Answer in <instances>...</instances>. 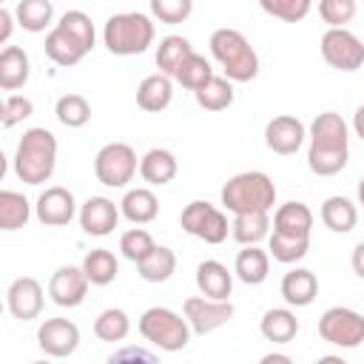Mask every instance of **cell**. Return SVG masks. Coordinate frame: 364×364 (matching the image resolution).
<instances>
[{
	"label": "cell",
	"instance_id": "obj_18",
	"mask_svg": "<svg viewBox=\"0 0 364 364\" xmlns=\"http://www.w3.org/2000/svg\"><path fill=\"white\" fill-rule=\"evenodd\" d=\"M273 230L282 236H296V239H310L313 230V210L304 202H284L273 213Z\"/></svg>",
	"mask_w": 364,
	"mask_h": 364
},
{
	"label": "cell",
	"instance_id": "obj_40",
	"mask_svg": "<svg viewBox=\"0 0 364 364\" xmlns=\"http://www.w3.org/2000/svg\"><path fill=\"white\" fill-rule=\"evenodd\" d=\"M210 77H213L210 63H208L202 54H196V51H193V54L176 68V74H173V80H176L182 88H188V91H199Z\"/></svg>",
	"mask_w": 364,
	"mask_h": 364
},
{
	"label": "cell",
	"instance_id": "obj_47",
	"mask_svg": "<svg viewBox=\"0 0 364 364\" xmlns=\"http://www.w3.org/2000/svg\"><path fill=\"white\" fill-rule=\"evenodd\" d=\"M14 11H9V9H0V46H6L9 43V37H11V31H14Z\"/></svg>",
	"mask_w": 364,
	"mask_h": 364
},
{
	"label": "cell",
	"instance_id": "obj_10",
	"mask_svg": "<svg viewBox=\"0 0 364 364\" xmlns=\"http://www.w3.org/2000/svg\"><path fill=\"white\" fill-rule=\"evenodd\" d=\"M185 318L196 336H208L219 327H225L233 318V304L230 299H208V296H191L182 304Z\"/></svg>",
	"mask_w": 364,
	"mask_h": 364
},
{
	"label": "cell",
	"instance_id": "obj_1",
	"mask_svg": "<svg viewBox=\"0 0 364 364\" xmlns=\"http://www.w3.org/2000/svg\"><path fill=\"white\" fill-rule=\"evenodd\" d=\"M57 168V136L48 128H28L14 148V173L26 185H43Z\"/></svg>",
	"mask_w": 364,
	"mask_h": 364
},
{
	"label": "cell",
	"instance_id": "obj_25",
	"mask_svg": "<svg viewBox=\"0 0 364 364\" xmlns=\"http://www.w3.org/2000/svg\"><path fill=\"white\" fill-rule=\"evenodd\" d=\"M179 171V162L176 156L168 151V148H151L142 159H139V176L148 182V185H168Z\"/></svg>",
	"mask_w": 364,
	"mask_h": 364
},
{
	"label": "cell",
	"instance_id": "obj_9",
	"mask_svg": "<svg viewBox=\"0 0 364 364\" xmlns=\"http://www.w3.org/2000/svg\"><path fill=\"white\" fill-rule=\"evenodd\" d=\"M318 46L324 63L336 71H355L364 65V43L347 28H327Z\"/></svg>",
	"mask_w": 364,
	"mask_h": 364
},
{
	"label": "cell",
	"instance_id": "obj_23",
	"mask_svg": "<svg viewBox=\"0 0 364 364\" xmlns=\"http://www.w3.org/2000/svg\"><path fill=\"white\" fill-rule=\"evenodd\" d=\"M31 77V60L20 46H6L0 51V88L17 91Z\"/></svg>",
	"mask_w": 364,
	"mask_h": 364
},
{
	"label": "cell",
	"instance_id": "obj_36",
	"mask_svg": "<svg viewBox=\"0 0 364 364\" xmlns=\"http://www.w3.org/2000/svg\"><path fill=\"white\" fill-rule=\"evenodd\" d=\"M350 159V148H316L310 145L307 151V168L316 176H336L338 171L347 168Z\"/></svg>",
	"mask_w": 364,
	"mask_h": 364
},
{
	"label": "cell",
	"instance_id": "obj_5",
	"mask_svg": "<svg viewBox=\"0 0 364 364\" xmlns=\"http://www.w3.org/2000/svg\"><path fill=\"white\" fill-rule=\"evenodd\" d=\"M139 333L148 344L165 353H179L191 341V324L171 307H148L139 316Z\"/></svg>",
	"mask_w": 364,
	"mask_h": 364
},
{
	"label": "cell",
	"instance_id": "obj_21",
	"mask_svg": "<svg viewBox=\"0 0 364 364\" xmlns=\"http://www.w3.org/2000/svg\"><path fill=\"white\" fill-rule=\"evenodd\" d=\"M282 299L290 304V307H307L313 304V299L318 296V279L313 270L307 267H293L290 273H284L282 279Z\"/></svg>",
	"mask_w": 364,
	"mask_h": 364
},
{
	"label": "cell",
	"instance_id": "obj_3",
	"mask_svg": "<svg viewBox=\"0 0 364 364\" xmlns=\"http://www.w3.org/2000/svg\"><path fill=\"white\" fill-rule=\"evenodd\" d=\"M219 196H222L225 210H230L233 216L256 213V210L270 213L276 205V185L264 171H242L222 185Z\"/></svg>",
	"mask_w": 364,
	"mask_h": 364
},
{
	"label": "cell",
	"instance_id": "obj_14",
	"mask_svg": "<svg viewBox=\"0 0 364 364\" xmlns=\"http://www.w3.org/2000/svg\"><path fill=\"white\" fill-rule=\"evenodd\" d=\"M304 136H307L304 122H301L299 117H290V114H279V117H273V119L264 125V145H267L273 154H279V156L296 154V151L301 148Z\"/></svg>",
	"mask_w": 364,
	"mask_h": 364
},
{
	"label": "cell",
	"instance_id": "obj_27",
	"mask_svg": "<svg viewBox=\"0 0 364 364\" xmlns=\"http://www.w3.org/2000/svg\"><path fill=\"white\" fill-rule=\"evenodd\" d=\"M259 333L264 336V341L270 344H290L299 333V318L293 310L287 307H273L262 316L259 321Z\"/></svg>",
	"mask_w": 364,
	"mask_h": 364
},
{
	"label": "cell",
	"instance_id": "obj_42",
	"mask_svg": "<svg viewBox=\"0 0 364 364\" xmlns=\"http://www.w3.org/2000/svg\"><path fill=\"white\" fill-rule=\"evenodd\" d=\"M262 11L282 20V23H301L310 9H313V0H259Z\"/></svg>",
	"mask_w": 364,
	"mask_h": 364
},
{
	"label": "cell",
	"instance_id": "obj_16",
	"mask_svg": "<svg viewBox=\"0 0 364 364\" xmlns=\"http://www.w3.org/2000/svg\"><path fill=\"white\" fill-rule=\"evenodd\" d=\"M119 216H122L119 205H114L108 196H91V199H85L80 205V213H77L80 228L88 236H108V233H114Z\"/></svg>",
	"mask_w": 364,
	"mask_h": 364
},
{
	"label": "cell",
	"instance_id": "obj_44",
	"mask_svg": "<svg viewBox=\"0 0 364 364\" xmlns=\"http://www.w3.org/2000/svg\"><path fill=\"white\" fill-rule=\"evenodd\" d=\"M193 11V0H151V14L154 20L165 23V26H176L185 23Z\"/></svg>",
	"mask_w": 364,
	"mask_h": 364
},
{
	"label": "cell",
	"instance_id": "obj_34",
	"mask_svg": "<svg viewBox=\"0 0 364 364\" xmlns=\"http://www.w3.org/2000/svg\"><path fill=\"white\" fill-rule=\"evenodd\" d=\"M82 270H85V276H88L91 284L105 287V284H111V282L117 279V273H119V262H117V256H114L111 250L97 247V250L85 253V259H82Z\"/></svg>",
	"mask_w": 364,
	"mask_h": 364
},
{
	"label": "cell",
	"instance_id": "obj_48",
	"mask_svg": "<svg viewBox=\"0 0 364 364\" xmlns=\"http://www.w3.org/2000/svg\"><path fill=\"white\" fill-rule=\"evenodd\" d=\"M125 358H145V361H154V353L128 347V350H122V353H114V355H111V361H125Z\"/></svg>",
	"mask_w": 364,
	"mask_h": 364
},
{
	"label": "cell",
	"instance_id": "obj_43",
	"mask_svg": "<svg viewBox=\"0 0 364 364\" xmlns=\"http://www.w3.org/2000/svg\"><path fill=\"white\" fill-rule=\"evenodd\" d=\"M318 17L327 23V28H347V23L355 17V0H318Z\"/></svg>",
	"mask_w": 364,
	"mask_h": 364
},
{
	"label": "cell",
	"instance_id": "obj_7",
	"mask_svg": "<svg viewBox=\"0 0 364 364\" xmlns=\"http://www.w3.org/2000/svg\"><path fill=\"white\" fill-rule=\"evenodd\" d=\"M179 225L185 233H191L193 239H202L205 245H222L230 233V222L228 216L202 199H193L185 205V210L179 213Z\"/></svg>",
	"mask_w": 364,
	"mask_h": 364
},
{
	"label": "cell",
	"instance_id": "obj_38",
	"mask_svg": "<svg viewBox=\"0 0 364 364\" xmlns=\"http://www.w3.org/2000/svg\"><path fill=\"white\" fill-rule=\"evenodd\" d=\"M54 114L60 119V125L65 128H82L91 119V102L82 94H63L54 105Z\"/></svg>",
	"mask_w": 364,
	"mask_h": 364
},
{
	"label": "cell",
	"instance_id": "obj_24",
	"mask_svg": "<svg viewBox=\"0 0 364 364\" xmlns=\"http://www.w3.org/2000/svg\"><path fill=\"white\" fill-rule=\"evenodd\" d=\"M119 210L131 225H148L159 216V199L151 188H131V191H125Z\"/></svg>",
	"mask_w": 364,
	"mask_h": 364
},
{
	"label": "cell",
	"instance_id": "obj_35",
	"mask_svg": "<svg viewBox=\"0 0 364 364\" xmlns=\"http://www.w3.org/2000/svg\"><path fill=\"white\" fill-rule=\"evenodd\" d=\"M14 17H17L20 28H26L31 34H40L51 26L54 6H51V0H20L17 9H14Z\"/></svg>",
	"mask_w": 364,
	"mask_h": 364
},
{
	"label": "cell",
	"instance_id": "obj_33",
	"mask_svg": "<svg viewBox=\"0 0 364 364\" xmlns=\"http://www.w3.org/2000/svg\"><path fill=\"white\" fill-rule=\"evenodd\" d=\"M31 219V205L17 191H0V230L11 233L26 228Z\"/></svg>",
	"mask_w": 364,
	"mask_h": 364
},
{
	"label": "cell",
	"instance_id": "obj_30",
	"mask_svg": "<svg viewBox=\"0 0 364 364\" xmlns=\"http://www.w3.org/2000/svg\"><path fill=\"white\" fill-rule=\"evenodd\" d=\"M191 54H193V46H191L188 37H182V34H168V37H162L159 46H156V65H159L162 74L173 77L176 68H179Z\"/></svg>",
	"mask_w": 364,
	"mask_h": 364
},
{
	"label": "cell",
	"instance_id": "obj_51",
	"mask_svg": "<svg viewBox=\"0 0 364 364\" xmlns=\"http://www.w3.org/2000/svg\"><path fill=\"white\" fill-rule=\"evenodd\" d=\"M273 361L290 364V355H284V353H267V355H262V364H273Z\"/></svg>",
	"mask_w": 364,
	"mask_h": 364
},
{
	"label": "cell",
	"instance_id": "obj_19",
	"mask_svg": "<svg viewBox=\"0 0 364 364\" xmlns=\"http://www.w3.org/2000/svg\"><path fill=\"white\" fill-rule=\"evenodd\" d=\"M173 100V77L168 74H148L139 85H136V105L148 114H159L171 105Z\"/></svg>",
	"mask_w": 364,
	"mask_h": 364
},
{
	"label": "cell",
	"instance_id": "obj_6",
	"mask_svg": "<svg viewBox=\"0 0 364 364\" xmlns=\"http://www.w3.org/2000/svg\"><path fill=\"white\" fill-rule=\"evenodd\" d=\"M139 171L136 151L128 142H108L94 156V176L105 188H125Z\"/></svg>",
	"mask_w": 364,
	"mask_h": 364
},
{
	"label": "cell",
	"instance_id": "obj_22",
	"mask_svg": "<svg viewBox=\"0 0 364 364\" xmlns=\"http://www.w3.org/2000/svg\"><path fill=\"white\" fill-rule=\"evenodd\" d=\"M196 287L208 299H228L233 293V273L222 262L205 259L196 267Z\"/></svg>",
	"mask_w": 364,
	"mask_h": 364
},
{
	"label": "cell",
	"instance_id": "obj_52",
	"mask_svg": "<svg viewBox=\"0 0 364 364\" xmlns=\"http://www.w3.org/2000/svg\"><path fill=\"white\" fill-rule=\"evenodd\" d=\"M358 205H364V176L358 179Z\"/></svg>",
	"mask_w": 364,
	"mask_h": 364
},
{
	"label": "cell",
	"instance_id": "obj_26",
	"mask_svg": "<svg viewBox=\"0 0 364 364\" xmlns=\"http://www.w3.org/2000/svg\"><path fill=\"white\" fill-rule=\"evenodd\" d=\"M233 273L245 284H262L270 273V253L262 250L259 245H245V250L236 253Z\"/></svg>",
	"mask_w": 364,
	"mask_h": 364
},
{
	"label": "cell",
	"instance_id": "obj_4",
	"mask_svg": "<svg viewBox=\"0 0 364 364\" xmlns=\"http://www.w3.org/2000/svg\"><path fill=\"white\" fill-rule=\"evenodd\" d=\"M154 20L142 11H122V14H111L105 20L102 28V43L111 54L117 57H134L148 51V46L154 43Z\"/></svg>",
	"mask_w": 364,
	"mask_h": 364
},
{
	"label": "cell",
	"instance_id": "obj_28",
	"mask_svg": "<svg viewBox=\"0 0 364 364\" xmlns=\"http://www.w3.org/2000/svg\"><path fill=\"white\" fill-rule=\"evenodd\" d=\"M321 222L333 233H350L358 222V208L347 196H327L321 202Z\"/></svg>",
	"mask_w": 364,
	"mask_h": 364
},
{
	"label": "cell",
	"instance_id": "obj_37",
	"mask_svg": "<svg viewBox=\"0 0 364 364\" xmlns=\"http://www.w3.org/2000/svg\"><path fill=\"white\" fill-rule=\"evenodd\" d=\"M128 333H131V318L119 307H108V310H102L94 318V336L102 338V341H111L114 344V341L128 338Z\"/></svg>",
	"mask_w": 364,
	"mask_h": 364
},
{
	"label": "cell",
	"instance_id": "obj_12",
	"mask_svg": "<svg viewBox=\"0 0 364 364\" xmlns=\"http://www.w3.org/2000/svg\"><path fill=\"white\" fill-rule=\"evenodd\" d=\"M88 284H91V282H88L82 264H80V267L63 264V267H57V270L51 273V279H48V296H51V301H54L57 307H77V304L85 301Z\"/></svg>",
	"mask_w": 364,
	"mask_h": 364
},
{
	"label": "cell",
	"instance_id": "obj_17",
	"mask_svg": "<svg viewBox=\"0 0 364 364\" xmlns=\"http://www.w3.org/2000/svg\"><path fill=\"white\" fill-rule=\"evenodd\" d=\"M85 54H88L85 43L77 40V37H74L68 28H63L60 23L46 34V57H48L51 63L68 68V65H77Z\"/></svg>",
	"mask_w": 364,
	"mask_h": 364
},
{
	"label": "cell",
	"instance_id": "obj_49",
	"mask_svg": "<svg viewBox=\"0 0 364 364\" xmlns=\"http://www.w3.org/2000/svg\"><path fill=\"white\" fill-rule=\"evenodd\" d=\"M350 264H353V270H355V276H358V279H364V242H358V245L353 247V256H350Z\"/></svg>",
	"mask_w": 364,
	"mask_h": 364
},
{
	"label": "cell",
	"instance_id": "obj_11",
	"mask_svg": "<svg viewBox=\"0 0 364 364\" xmlns=\"http://www.w3.org/2000/svg\"><path fill=\"white\" fill-rule=\"evenodd\" d=\"M37 347L51 358H68L80 347V327L71 318H46L37 327Z\"/></svg>",
	"mask_w": 364,
	"mask_h": 364
},
{
	"label": "cell",
	"instance_id": "obj_20",
	"mask_svg": "<svg viewBox=\"0 0 364 364\" xmlns=\"http://www.w3.org/2000/svg\"><path fill=\"white\" fill-rule=\"evenodd\" d=\"M350 128L336 111H324L310 122V145L316 148H347Z\"/></svg>",
	"mask_w": 364,
	"mask_h": 364
},
{
	"label": "cell",
	"instance_id": "obj_45",
	"mask_svg": "<svg viewBox=\"0 0 364 364\" xmlns=\"http://www.w3.org/2000/svg\"><path fill=\"white\" fill-rule=\"evenodd\" d=\"M31 114H34V102L28 97H23V94H6V100L0 105V122H3V128H14L17 122L28 119Z\"/></svg>",
	"mask_w": 364,
	"mask_h": 364
},
{
	"label": "cell",
	"instance_id": "obj_41",
	"mask_svg": "<svg viewBox=\"0 0 364 364\" xmlns=\"http://www.w3.org/2000/svg\"><path fill=\"white\" fill-rule=\"evenodd\" d=\"M154 247H156V242L145 228H131V230H125L119 236V253L134 264H139Z\"/></svg>",
	"mask_w": 364,
	"mask_h": 364
},
{
	"label": "cell",
	"instance_id": "obj_2",
	"mask_svg": "<svg viewBox=\"0 0 364 364\" xmlns=\"http://www.w3.org/2000/svg\"><path fill=\"white\" fill-rule=\"evenodd\" d=\"M210 54L233 82H250L259 74V54L239 28H216L210 34Z\"/></svg>",
	"mask_w": 364,
	"mask_h": 364
},
{
	"label": "cell",
	"instance_id": "obj_15",
	"mask_svg": "<svg viewBox=\"0 0 364 364\" xmlns=\"http://www.w3.org/2000/svg\"><path fill=\"white\" fill-rule=\"evenodd\" d=\"M6 307L14 318L31 321L43 313V284L31 276H20L6 290Z\"/></svg>",
	"mask_w": 364,
	"mask_h": 364
},
{
	"label": "cell",
	"instance_id": "obj_31",
	"mask_svg": "<svg viewBox=\"0 0 364 364\" xmlns=\"http://www.w3.org/2000/svg\"><path fill=\"white\" fill-rule=\"evenodd\" d=\"M139 276L151 284H159V282H168L173 273H176V253L165 245H156L139 264H136Z\"/></svg>",
	"mask_w": 364,
	"mask_h": 364
},
{
	"label": "cell",
	"instance_id": "obj_8",
	"mask_svg": "<svg viewBox=\"0 0 364 364\" xmlns=\"http://www.w3.org/2000/svg\"><path fill=\"white\" fill-rule=\"evenodd\" d=\"M318 336L333 347L353 350L364 341V316L350 307H327L318 318Z\"/></svg>",
	"mask_w": 364,
	"mask_h": 364
},
{
	"label": "cell",
	"instance_id": "obj_50",
	"mask_svg": "<svg viewBox=\"0 0 364 364\" xmlns=\"http://www.w3.org/2000/svg\"><path fill=\"white\" fill-rule=\"evenodd\" d=\"M353 131H355V136L364 142V105H358L355 114H353Z\"/></svg>",
	"mask_w": 364,
	"mask_h": 364
},
{
	"label": "cell",
	"instance_id": "obj_39",
	"mask_svg": "<svg viewBox=\"0 0 364 364\" xmlns=\"http://www.w3.org/2000/svg\"><path fill=\"white\" fill-rule=\"evenodd\" d=\"M310 250V239H296V236H282V233H270L267 236V253L282 262V264H296L307 256Z\"/></svg>",
	"mask_w": 364,
	"mask_h": 364
},
{
	"label": "cell",
	"instance_id": "obj_46",
	"mask_svg": "<svg viewBox=\"0 0 364 364\" xmlns=\"http://www.w3.org/2000/svg\"><path fill=\"white\" fill-rule=\"evenodd\" d=\"M60 26H63V28H68V31H71L77 40H82L88 51L94 48V40H97V34H94V23H91V17H88L85 11H80V9H71V11H65V14L60 17Z\"/></svg>",
	"mask_w": 364,
	"mask_h": 364
},
{
	"label": "cell",
	"instance_id": "obj_13",
	"mask_svg": "<svg viewBox=\"0 0 364 364\" xmlns=\"http://www.w3.org/2000/svg\"><path fill=\"white\" fill-rule=\"evenodd\" d=\"M34 213H37V219H40L46 228H63V225H68L80 210H77L74 193H71L68 188L51 185V188H46V191L37 196Z\"/></svg>",
	"mask_w": 364,
	"mask_h": 364
},
{
	"label": "cell",
	"instance_id": "obj_29",
	"mask_svg": "<svg viewBox=\"0 0 364 364\" xmlns=\"http://www.w3.org/2000/svg\"><path fill=\"white\" fill-rule=\"evenodd\" d=\"M270 213L256 210V213H236L230 222V236L239 245H259L262 239L270 236Z\"/></svg>",
	"mask_w": 364,
	"mask_h": 364
},
{
	"label": "cell",
	"instance_id": "obj_32",
	"mask_svg": "<svg viewBox=\"0 0 364 364\" xmlns=\"http://www.w3.org/2000/svg\"><path fill=\"white\" fill-rule=\"evenodd\" d=\"M196 105L205 111H225L233 105V80H228L225 74H213L199 91H193Z\"/></svg>",
	"mask_w": 364,
	"mask_h": 364
}]
</instances>
